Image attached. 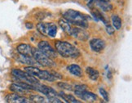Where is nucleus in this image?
<instances>
[{
  "label": "nucleus",
  "mask_w": 132,
  "mask_h": 103,
  "mask_svg": "<svg viewBox=\"0 0 132 103\" xmlns=\"http://www.w3.org/2000/svg\"><path fill=\"white\" fill-rule=\"evenodd\" d=\"M55 51L66 58H77L80 56L79 50L71 43L65 41H56L55 43Z\"/></svg>",
  "instance_id": "1"
},
{
  "label": "nucleus",
  "mask_w": 132,
  "mask_h": 103,
  "mask_svg": "<svg viewBox=\"0 0 132 103\" xmlns=\"http://www.w3.org/2000/svg\"><path fill=\"white\" fill-rule=\"evenodd\" d=\"M63 17L73 25H78V26H81L82 28L88 27L87 17L78 11H75V10L73 9L67 10V11L64 12Z\"/></svg>",
  "instance_id": "2"
},
{
  "label": "nucleus",
  "mask_w": 132,
  "mask_h": 103,
  "mask_svg": "<svg viewBox=\"0 0 132 103\" xmlns=\"http://www.w3.org/2000/svg\"><path fill=\"white\" fill-rule=\"evenodd\" d=\"M32 56L33 58L37 61V63L40 64L43 66H46V67H52V66L55 65L54 61L47 56L45 53H43L42 51H40L38 48H33L32 52Z\"/></svg>",
  "instance_id": "3"
},
{
  "label": "nucleus",
  "mask_w": 132,
  "mask_h": 103,
  "mask_svg": "<svg viewBox=\"0 0 132 103\" xmlns=\"http://www.w3.org/2000/svg\"><path fill=\"white\" fill-rule=\"evenodd\" d=\"M37 30L43 35L54 38L57 33V25L52 22H39L37 25Z\"/></svg>",
  "instance_id": "4"
},
{
  "label": "nucleus",
  "mask_w": 132,
  "mask_h": 103,
  "mask_svg": "<svg viewBox=\"0 0 132 103\" xmlns=\"http://www.w3.org/2000/svg\"><path fill=\"white\" fill-rule=\"evenodd\" d=\"M12 74L13 76L16 77L17 79L25 82V83H28L29 84L34 85V84H37L39 83L36 77L28 74L26 71H23V70H18V69H13L12 70Z\"/></svg>",
  "instance_id": "5"
},
{
  "label": "nucleus",
  "mask_w": 132,
  "mask_h": 103,
  "mask_svg": "<svg viewBox=\"0 0 132 103\" xmlns=\"http://www.w3.org/2000/svg\"><path fill=\"white\" fill-rule=\"evenodd\" d=\"M38 49L42 51L43 53H45L50 58H55L57 56L56 51H55L47 41H41L38 43Z\"/></svg>",
  "instance_id": "6"
},
{
  "label": "nucleus",
  "mask_w": 132,
  "mask_h": 103,
  "mask_svg": "<svg viewBox=\"0 0 132 103\" xmlns=\"http://www.w3.org/2000/svg\"><path fill=\"white\" fill-rule=\"evenodd\" d=\"M70 34L75 39L81 41H87L89 38L88 32L82 28H77V27L72 28Z\"/></svg>",
  "instance_id": "7"
},
{
  "label": "nucleus",
  "mask_w": 132,
  "mask_h": 103,
  "mask_svg": "<svg viewBox=\"0 0 132 103\" xmlns=\"http://www.w3.org/2000/svg\"><path fill=\"white\" fill-rule=\"evenodd\" d=\"M75 94L77 97H78L81 100L85 101L87 102H95L97 99V97L93 92H88L87 90H84L82 92H75Z\"/></svg>",
  "instance_id": "8"
},
{
  "label": "nucleus",
  "mask_w": 132,
  "mask_h": 103,
  "mask_svg": "<svg viewBox=\"0 0 132 103\" xmlns=\"http://www.w3.org/2000/svg\"><path fill=\"white\" fill-rule=\"evenodd\" d=\"M90 47L95 53H100L105 48V42L101 39H93L90 41Z\"/></svg>",
  "instance_id": "9"
},
{
  "label": "nucleus",
  "mask_w": 132,
  "mask_h": 103,
  "mask_svg": "<svg viewBox=\"0 0 132 103\" xmlns=\"http://www.w3.org/2000/svg\"><path fill=\"white\" fill-rule=\"evenodd\" d=\"M34 89L37 90L42 93L45 94L46 96H57V92L55 89H53L52 87H48V86H46V85H43V84H40L39 83L37 84H34Z\"/></svg>",
  "instance_id": "10"
},
{
  "label": "nucleus",
  "mask_w": 132,
  "mask_h": 103,
  "mask_svg": "<svg viewBox=\"0 0 132 103\" xmlns=\"http://www.w3.org/2000/svg\"><path fill=\"white\" fill-rule=\"evenodd\" d=\"M7 102L9 103H29L30 102V101L26 98V97H24L20 96L17 93H11V94H8L6 98H5Z\"/></svg>",
  "instance_id": "11"
},
{
  "label": "nucleus",
  "mask_w": 132,
  "mask_h": 103,
  "mask_svg": "<svg viewBox=\"0 0 132 103\" xmlns=\"http://www.w3.org/2000/svg\"><path fill=\"white\" fill-rule=\"evenodd\" d=\"M15 59L17 61H19V62H21L24 65H34L37 63V61L33 58V56H25L21 53H18L15 56Z\"/></svg>",
  "instance_id": "12"
},
{
  "label": "nucleus",
  "mask_w": 132,
  "mask_h": 103,
  "mask_svg": "<svg viewBox=\"0 0 132 103\" xmlns=\"http://www.w3.org/2000/svg\"><path fill=\"white\" fill-rule=\"evenodd\" d=\"M93 3L104 12H109L113 8V5L109 0H93Z\"/></svg>",
  "instance_id": "13"
},
{
  "label": "nucleus",
  "mask_w": 132,
  "mask_h": 103,
  "mask_svg": "<svg viewBox=\"0 0 132 103\" xmlns=\"http://www.w3.org/2000/svg\"><path fill=\"white\" fill-rule=\"evenodd\" d=\"M17 52L18 53H21L25 56H32V52H33V47L30 46L29 44L26 43H21L17 46Z\"/></svg>",
  "instance_id": "14"
},
{
  "label": "nucleus",
  "mask_w": 132,
  "mask_h": 103,
  "mask_svg": "<svg viewBox=\"0 0 132 103\" xmlns=\"http://www.w3.org/2000/svg\"><path fill=\"white\" fill-rule=\"evenodd\" d=\"M67 70L69 71V73H71L73 75H74L76 77H82V70L78 65H76V64L69 65H68Z\"/></svg>",
  "instance_id": "15"
},
{
  "label": "nucleus",
  "mask_w": 132,
  "mask_h": 103,
  "mask_svg": "<svg viewBox=\"0 0 132 103\" xmlns=\"http://www.w3.org/2000/svg\"><path fill=\"white\" fill-rule=\"evenodd\" d=\"M10 90L12 91L13 92H16L17 94H29L30 91L29 89H24V87H21V85H19L17 84H12L10 86Z\"/></svg>",
  "instance_id": "16"
},
{
  "label": "nucleus",
  "mask_w": 132,
  "mask_h": 103,
  "mask_svg": "<svg viewBox=\"0 0 132 103\" xmlns=\"http://www.w3.org/2000/svg\"><path fill=\"white\" fill-rule=\"evenodd\" d=\"M86 73H87V75L91 80H94V81L97 80L100 77L99 71L93 67H90V66L86 68Z\"/></svg>",
  "instance_id": "17"
},
{
  "label": "nucleus",
  "mask_w": 132,
  "mask_h": 103,
  "mask_svg": "<svg viewBox=\"0 0 132 103\" xmlns=\"http://www.w3.org/2000/svg\"><path fill=\"white\" fill-rule=\"evenodd\" d=\"M59 25H60V28L62 29V30H63L64 32H65V33H67V34H70V33H71V30H72V27H71V25H70L69 22L67 20H65L64 17L61 18V19H60V20H59Z\"/></svg>",
  "instance_id": "18"
},
{
  "label": "nucleus",
  "mask_w": 132,
  "mask_h": 103,
  "mask_svg": "<svg viewBox=\"0 0 132 103\" xmlns=\"http://www.w3.org/2000/svg\"><path fill=\"white\" fill-rule=\"evenodd\" d=\"M111 20H112V25H113V27L115 30H119L121 28L122 22H121V19L118 16V15H113V16L111 17Z\"/></svg>",
  "instance_id": "19"
},
{
  "label": "nucleus",
  "mask_w": 132,
  "mask_h": 103,
  "mask_svg": "<svg viewBox=\"0 0 132 103\" xmlns=\"http://www.w3.org/2000/svg\"><path fill=\"white\" fill-rule=\"evenodd\" d=\"M60 97H62V99H64V101H65L66 102H73V103H78L80 102L79 101H78L75 97L72 95L69 94H65L64 92H60V94H58Z\"/></svg>",
  "instance_id": "20"
},
{
  "label": "nucleus",
  "mask_w": 132,
  "mask_h": 103,
  "mask_svg": "<svg viewBox=\"0 0 132 103\" xmlns=\"http://www.w3.org/2000/svg\"><path fill=\"white\" fill-rule=\"evenodd\" d=\"M29 100L31 102H35V103H44L46 102L45 97L40 96V95H31L29 97Z\"/></svg>",
  "instance_id": "21"
},
{
  "label": "nucleus",
  "mask_w": 132,
  "mask_h": 103,
  "mask_svg": "<svg viewBox=\"0 0 132 103\" xmlns=\"http://www.w3.org/2000/svg\"><path fill=\"white\" fill-rule=\"evenodd\" d=\"M57 85L60 87V89L66 90V91H73V89L72 85H70L67 83H64V82H60V83L57 84Z\"/></svg>",
  "instance_id": "22"
},
{
  "label": "nucleus",
  "mask_w": 132,
  "mask_h": 103,
  "mask_svg": "<svg viewBox=\"0 0 132 103\" xmlns=\"http://www.w3.org/2000/svg\"><path fill=\"white\" fill-rule=\"evenodd\" d=\"M99 92L100 95L102 96V97L104 99L105 101H109V93L107 92L105 89H104L103 87H100L99 89Z\"/></svg>",
  "instance_id": "23"
},
{
  "label": "nucleus",
  "mask_w": 132,
  "mask_h": 103,
  "mask_svg": "<svg viewBox=\"0 0 132 103\" xmlns=\"http://www.w3.org/2000/svg\"><path fill=\"white\" fill-rule=\"evenodd\" d=\"M47 100L48 101V102H52V103H61L62 101L59 99L58 97H56V96H47Z\"/></svg>",
  "instance_id": "24"
},
{
  "label": "nucleus",
  "mask_w": 132,
  "mask_h": 103,
  "mask_svg": "<svg viewBox=\"0 0 132 103\" xmlns=\"http://www.w3.org/2000/svg\"><path fill=\"white\" fill-rule=\"evenodd\" d=\"M84 90H87V85H82V84H78L74 87V92H82Z\"/></svg>",
  "instance_id": "25"
},
{
  "label": "nucleus",
  "mask_w": 132,
  "mask_h": 103,
  "mask_svg": "<svg viewBox=\"0 0 132 103\" xmlns=\"http://www.w3.org/2000/svg\"><path fill=\"white\" fill-rule=\"evenodd\" d=\"M105 26H106V31H107V33L110 35H113L114 31H115V29L111 25H109V23L108 24H106L105 25Z\"/></svg>",
  "instance_id": "26"
},
{
  "label": "nucleus",
  "mask_w": 132,
  "mask_h": 103,
  "mask_svg": "<svg viewBox=\"0 0 132 103\" xmlns=\"http://www.w3.org/2000/svg\"><path fill=\"white\" fill-rule=\"evenodd\" d=\"M25 26H26L27 29L31 30V29H33V27H34V25H33V23H31V22H26V23H25Z\"/></svg>",
  "instance_id": "27"
}]
</instances>
